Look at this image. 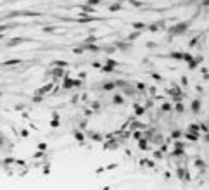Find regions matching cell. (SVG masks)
Listing matches in <instances>:
<instances>
[{
  "label": "cell",
  "mask_w": 209,
  "mask_h": 190,
  "mask_svg": "<svg viewBox=\"0 0 209 190\" xmlns=\"http://www.w3.org/2000/svg\"><path fill=\"white\" fill-rule=\"evenodd\" d=\"M57 126H59V119H57V121L54 119V121H52V128H57Z\"/></svg>",
  "instance_id": "e0dca14e"
},
{
  "label": "cell",
  "mask_w": 209,
  "mask_h": 190,
  "mask_svg": "<svg viewBox=\"0 0 209 190\" xmlns=\"http://www.w3.org/2000/svg\"><path fill=\"white\" fill-rule=\"evenodd\" d=\"M133 28H137V29H140V31H142V29H144V28H147V26H145L144 22H133Z\"/></svg>",
  "instance_id": "ba28073f"
},
{
  "label": "cell",
  "mask_w": 209,
  "mask_h": 190,
  "mask_svg": "<svg viewBox=\"0 0 209 190\" xmlns=\"http://www.w3.org/2000/svg\"><path fill=\"white\" fill-rule=\"evenodd\" d=\"M0 40H3V31H2V33H0Z\"/></svg>",
  "instance_id": "7402d4cb"
},
{
  "label": "cell",
  "mask_w": 209,
  "mask_h": 190,
  "mask_svg": "<svg viewBox=\"0 0 209 190\" xmlns=\"http://www.w3.org/2000/svg\"><path fill=\"white\" fill-rule=\"evenodd\" d=\"M189 29V22L185 21V22H178V24H175V26H171L168 31L171 33V35H182V33H185Z\"/></svg>",
  "instance_id": "6da1fadb"
},
{
  "label": "cell",
  "mask_w": 209,
  "mask_h": 190,
  "mask_svg": "<svg viewBox=\"0 0 209 190\" xmlns=\"http://www.w3.org/2000/svg\"><path fill=\"white\" fill-rule=\"evenodd\" d=\"M114 86H116L114 83H106V85H104V90H112Z\"/></svg>",
  "instance_id": "30bf717a"
},
{
  "label": "cell",
  "mask_w": 209,
  "mask_h": 190,
  "mask_svg": "<svg viewBox=\"0 0 209 190\" xmlns=\"http://www.w3.org/2000/svg\"><path fill=\"white\" fill-rule=\"evenodd\" d=\"M176 111H178V112H183V106L178 104V106H176Z\"/></svg>",
  "instance_id": "d6986e66"
},
{
  "label": "cell",
  "mask_w": 209,
  "mask_h": 190,
  "mask_svg": "<svg viewBox=\"0 0 209 190\" xmlns=\"http://www.w3.org/2000/svg\"><path fill=\"white\" fill-rule=\"evenodd\" d=\"M93 109H100V104L99 102H93Z\"/></svg>",
  "instance_id": "44dd1931"
},
{
  "label": "cell",
  "mask_w": 209,
  "mask_h": 190,
  "mask_svg": "<svg viewBox=\"0 0 209 190\" xmlns=\"http://www.w3.org/2000/svg\"><path fill=\"white\" fill-rule=\"evenodd\" d=\"M74 137H76V140H80V142H81V140L85 138V137H83V135H81L80 131H74Z\"/></svg>",
  "instance_id": "7c38bea8"
},
{
  "label": "cell",
  "mask_w": 209,
  "mask_h": 190,
  "mask_svg": "<svg viewBox=\"0 0 209 190\" xmlns=\"http://www.w3.org/2000/svg\"><path fill=\"white\" fill-rule=\"evenodd\" d=\"M100 2H102V0H86V3H90V5H93V7H95V5H99Z\"/></svg>",
  "instance_id": "8fae6325"
},
{
  "label": "cell",
  "mask_w": 209,
  "mask_h": 190,
  "mask_svg": "<svg viewBox=\"0 0 209 190\" xmlns=\"http://www.w3.org/2000/svg\"><path fill=\"white\" fill-rule=\"evenodd\" d=\"M19 62H21L19 59H10V61H5L3 66H14V64H19Z\"/></svg>",
  "instance_id": "8992f818"
},
{
  "label": "cell",
  "mask_w": 209,
  "mask_h": 190,
  "mask_svg": "<svg viewBox=\"0 0 209 190\" xmlns=\"http://www.w3.org/2000/svg\"><path fill=\"white\" fill-rule=\"evenodd\" d=\"M0 97H2V92H0Z\"/></svg>",
  "instance_id": "603a6c76"
},
{
  "label": "cell",
  "mask_w": 209,
  "mask_h": 190,
  "mask_svg": "<svg viewBox=\"0 0 209 190\" xmlns=\"http://www.w3.org/2000/svg\"><path fill=\"white\" fill-rule=\"evenodd\" d=\"M138 147H140V149H145V147H147L145 140H140V142H138Z\"/></svg>",
  "instance_id": "4fadbf2b"
},
{
  "label": "cell",
  "mask_w": 209,
  "mask_h": 190,
  "mask_svg": "<svg viewBox=\"0 0 209 190\" xmlns=\"http://www.w3.org/2000/svg\"><path fill=\"white\" fill-rule=\"evenodd\" d=\"M38 149H40V151H45V149H47V145H45V144H40V145H38Z\"/></svg>",
  "instance_id": "ffe728a7"
},
{
  "label": "cell",
  "mask_w": 209,
  "mask_h": 190,
  "mask_svg": "<svg viewBox=\"0 0 209 190\" xmlns=\"http://www.w3.org/2000/svg\"><path fill=\"white\" fill-rule=\"evenodd\" d=\"M112 102H114V104H118V106H119V104H123V102H125V100H123V97H121V95H114V100H112Z\"/></svg>",
  "instance_id": "52a82bcc"
},
{
  "label": "cell",
  "mask_w": 209,
  "mask_h": 190,
  "mask_svg": "<svg viewBox=\"0 0 209 190\" xmlns=\"http://www.w3.org/2000/svg\"><path fill=\"white\" fill-rule=\"evenodd\" d=\"M81 9H83L85 12H95V7H93V5H90V3H85Z\"/></svg>",
  "instance_id": "5b68a950"
},
{
  "label": "cell",
  "mask_w": 209,
  "mask_h": 190,
  "mask_svg": "<svg viewBox=\"0 0 209 190\" xmlns=\"http://www.w3.org/2000/svg\"><path fill=\"white\" fill-rule=\"evenodd\" d=\"M54 29H55V28H50V26H47V28H43V31H45V33H52Z\"/></svg>",
  "instance_id": "5bb4252c"
},
{
  "label": "cell",
  "mask_w": 209,
  "mask_h": 190,
  "mask_svg": "<svg viewBox=\"0 0 209 190\" xmlns=\"http://www.w3.org/2000/svg\"><path fill=\"white\" fill-rule=\"evenodd\" d=\"M55 76H62V69L57 67V69H55Z\"/></svg>",
  "instance_id": "9a60e30c"
},
{
  "label": "cell",
  "mask_w": 209,
  "mask_h": 190,
  "mask_svg": "<svg viewBox=\"0 0 209 190\" xmlns=\"http://www.w3.org/2000/svg\"><path fill=\"white\" fill-rule=\"evenodd\" d=\"M199 107H201V102H199V100H195V102L192 104V109H194V111L197 112V111H199Z\"/></svg>",
  "instance_id": "9c48e42d"
},
{
  "label": "cell",
  "mask_w": 209,
  "mask_h": 190,
  "mask_svg": "<svg viewBox=\"0 0 209 190\" xmlns=\"http://www.w3.org/2000/svg\"><path fill=\"white\" fill-rule=\"evenodd\" d=\"M121 9H123L121 3H112V5H109V10H111V12H116V10H121Z\"/></svg>",
  "instance_id": "277c9868"
},
{
  "label": "cell",
  "mask_w": 209,
  "mask_h": 190,
  "mask_svg": "<svg viewBox=\"0 0 209 190\" xmlns=\"http://www.w3.org/2000/svg\"><path fill=\"white\" fill-rule=\"evenodd\" d=\"M170 109H171V106H170V104H164V106H163V111H170Z\"/></svg>",
  "instance_id": "2e32d148"
},
{
  "label": "cell",
  "mask_w": 209,
  "mask_h": 190,
  "mask_svg": "<svg viewBox=\"0 0 209 190\" xmlns=\"http://www.w3.org/2000/svg\"><path fill=\"white\" fill-rule=\"evenodd\" d=\"M71 86H80V81H78V80H69V78H66V80H64V88H71Z\"/></svg>",
  "instance_id": "7a4b0ae2"
},
{
  "label": "cell",
  "mask_w": 209,
  "mask_h": 190,
  "mask_svg": "<svg viewBox=\"0 0 209 190\" xmlns=\"http://www.w3.org/2000/svg\"><path fill=\"white\" fill-rule=\"evenodd\" d=\"M21 42H22V38H12V40H9L7 47H16V45H19Z\"/></svg>",
  "instance_id": "3957f363"
},
{
  "label": "cell",
  "mask_w": 209,
  "mask_h": 190,
  "mask_svg": "<svg viewBox=\"0 0 209 190\" xmlns=\"http://www.w3.org/2000/svg\"><path fill=\"white\" fill-rule=\"evenodd\" d=\"M7 28H9V26H7V24H0V33H2V31H5V29H7Z\"/></svg>",
  "instance_id": "ac0fdd59"
}]
</instances>
